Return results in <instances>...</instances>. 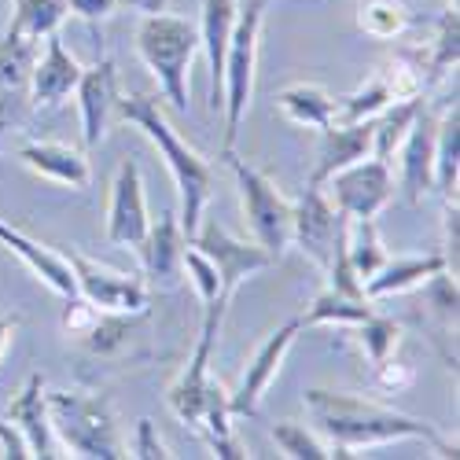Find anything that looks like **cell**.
Here are the masks:
<instances>
[{
  "mask_svg": "<svg viewBox=\"0 0 460 460\" xmlns=\"http://www.w3.org/2000/svg\"><path fill=\"white\" fill-rule=\"evenodd\" d=\"M435 133H438V114L424 103L416 111V119L409 122L402 144H398L402 188H405V199L412 207L435 188Z\"/></svg>",
  "mask_w": 460,
  "mask_h": 460,
  "instance_id": "cell-13",
  "label": "cell"
},
{
  "mask_svg": "<svg viewBox=\"0 0 460 460\" xmlns=\"http://www.w3.org/2000/svg\"><path fill=\"white\" fill-rule=\"evenodd\" d=\"M129 456H144V460H166V456H173L170 449H166V442L159 438V428L151 424V420H140L137 424V438H133V453Z\"/></svg>",
  "mask_w": 460,
  "mask_h": 460,
  "instance_id": "cell-36",
  "label": "cell"
},
{
  "mask_svg": "<svg viewBox=\"0 0 460 460\" xmlns=\"http://www.w3.org/2000/svg\"><path fill=\"white\" fill-rule=\"evenodd\" d=\"M70 15V0H12V22L4 37L41 45Z\"/></svg>",
  "mask_w": 460,
  "mask_h": 460,
  "instance_id": "cell-27",
  "label": "cell"
},
{
  "mask_svg": "<svg viewBox=\"0 0 460 460\" xmlns=\"http://www.w3.org/2000/svg\"><path fill=\"white\" fill-rule=\"evenodd\" d=\"M305 412L314 420V431L335 449V456H354V449L383 446V442H428L438 456H456V442L442 438L428 420L387 409L372 398L350 391H305Z\"/></svg>",
  "mask_w": 460,
  "mask_h": 460,
  "instance_id": "cell-1",
  "label": "cell"
},
{
  "mask_svg": "<svg viewBox=\"0 0 460 460\" xmlns=\"http://www.w3.org/2000/svg\"><path fill=\"white\" fill-rule=\"evenodd\" d=\"M0 442H4V456L8 460H26L30 456V442L22 438V431L15 424H0Z\"/></svg>",
  "mask_w": 460,
  "mask_h": 460,
  "instance_id": "cell-38",
  "label": "cell"
},
{
  "mask_svg": "<svg viewBox=\"0 0 460 460\" xmlns=\"http://www.w3.org/2000/svg\"><path fill=\"white\" fill-rule=\"evenodd\" d=\"M350 335L361 342V350H365L368 365H379L383 358H391V354L398 350V342H402V324H394L391 317H379V314L372 310L365 321L350 324Z\"/></svg>",
  "mask_w": 460,
  "mask_h": 460,
  "instance_id": "cell-34",
  "label": "cell"
},
{
  "mask_svg": "<svg viewBox=\"0 0 460 460\" xmlns=\"http://www.w3.org/2000/svg\"><path fill=\"white\" fill-rule=\"evenodd\" d=\"M221 159L228 163V170H233V177H236L243 221L251 225L254 243L265 247L280 261V254L291 247V199L261 170L243 163L233 147L221 151Z\"/></svg>",
  "mask_w": 460,
  "mask_h": 460,
  "instance_id": "cell-6",
  "label": "cell"
},
{
  "mask_svg": "<svg viewBox=\"0 0 460 460\" xmlns=\"http://www.w3.org/2000/svg\"><path fill=\"white\" fill-rule=\"evenodd\" d=\"M270 0H247L240 8L233 37H228V56H225V78H221V114H225V140L221 151L236 147L240 126L247 119L251 93H254V70H258V41H261V19Z\"/></svg>",
  "mask_w": 460,
  "mask_h": 460,
  "instance_id": "cell-5",
  "label": "cell"
},
{
  "mask_svg": "<svg viewBox=\"0 0 460 460\" xmlns=\"http://www.w3.org/2000/svg\"><path fill=\"white\" fill-rule=\"evenodd\" d=\"M240 4L236 0H203V49L210 59V111H221V78H225V56H228V37H233Z\"/></svg>",
  "mask_w": 460,
  "mask_h": 460,
  "instance_id": "cell-24",
  "label": "cell"
},
{
  "mask_svg": "<svg viewBox=\"0 0 460 460\" xmlns=\"http://www.w3.org/2000/svg\"><path fill=\"white\" fill-rule=\"evenodd\" d=\"M358 26L368 37H379V41H391V37H402L409 26V8L402 0H361L358 4Z\"/></svg>",
  "mask_w": 460,
  "mask_h": 460,
  "instance_id": "cell-33",
  "label": "cell"
},
{
  "mask_svg": "<svg viewBox=\"0 0 460 460\" xmlns=\"http://www.w3.org/2000/svg\"><path fill=\"white\" fill-rule=\"evenodd\" d=\"M49 420H52V435H56L63 456H85V460L129 456V446L119 431V416H114V409L103 394L52 391Z\"/></svg>",
  "mask_w": 460,
  "mask_h": 460,
  "instance_id": "cell-3",
  "label": "cell"
},
{
  "mask_svg": "<svg viewBox=\"0 0 460 460\" xmlns=\"http://www.w3.org/2000/svg\"><path fill=\"white\" fill-rule=\"evenodd\" d=\"M416 56H420V66H424V89H435L438 82L449 78V70H456V59H460V19H456V8L442 12L431 49L416 52Z\"/></svg>",
  "mask_w": 460,
  "mask_h": 460,
  "instance_id": "cell-29",
  "label": "cell"
},
{
  "mask_svg": "<svg viewBox=\"0 0 460 460\" xmlns=\"http://www.w3.org/2000/svg\"><path fill=\"white\" fill-rule=\"evenodd\" d=\"M82 63L74 59L59 33H49L45 37V52L33 59V70H30V107L33 111H56L66 103V96L78 89L82 82Z\"/></svg>",
  "mask_w": 460,
  "mask_h": 460,
  "instance_id": "cell-14",
  "label": "cell"
},
{
  "mask_svg": "<svg viewBox=\"0 0 460 460\" xmlns=\"http://www.w3.org/2000/svg\"><path fill=\"white\" fill-rule=\"evenodd\" d=\"M114 8H119V0H70V12L82 15L89 26H100L107 15H114Z\"/></svg>",
  "mask_w": 460,
  "mask_h": 460,
  "instance_id": "cell-37",
  "label": "cell"
},
{
  "mask_svg": "<svg viewBox=\"0 0 460 460\" xmlns=\"http://www.w3.org/2000/svg\"><path fill=\"white\" fill-rule=\"evenodd\" d=\"M0 243H4L15 258H22L26 270L41 280L45 288H52L59 298H70V295H78V284H74V270H70V261L66 254L45 247V243H37L30 240L26 233H19V228H12L8 221H0Z\"/></svg>",
  "mask_w": 460,
  "mask_h": 460,
  "instance_id": "cell-21",
  "label": "cell"
},
{
  "mask_svg": "<svg viewBox=\"0 0 460 460\" xmlns=\"http://www.w3.org/2000/svg\"><path fill=\"white\" fill-rule=\"evenodd\" d=\"M191 243H196L210 261H214V270H217V280H221V298L225 302H233L236 288L254 277L258 270H270V265L277 261L265 247L258 243H247V240H236V236H228L225 228L203 214L199 228H196V236H191Z\"/></svg>",
  "mask_w": 460,
  "mask_h": 460,
  "instance_id": "cell-9",
  "label": "cell"
},
{
  "mask_svg": "<svg viewBox=\"0 0 460 460\" xmlns=\"http://www.w3.org/2000/svg\"><path fill=\"white\" fill-rule=\"evenodd\" d=\"M221 324L217 321H203L199 342H196V354L184 365V372L170 383V409L181 424H188L191 431H199V420H203V402H207V383H210V354H214V339H217Z\"/></svg>",
  "mask_w": 460,
  "mask_h": 460,
  "instance_id": "cell-16",
  "label": "cell"
},
{
  "mask_svg": "<svg viewBox=\"0 0 460 460\" xmlns=\"http://www.w3.org/2000/svg\"><path fill=\"white\" fill-rule=\"evenodd\" d=\"M184 233H181V221L177 214H163L159 221L147 225L144 240L137 243V254L144 261V273L147 280L155 284L159 291L177 288L181 270H184Z\"/></svg>",
  "mask_w": 460,
  "mask_h": 460,
  "instance_id": "cell-19",
  "label": "cell"
},
{
  "mask_svg": "<svg viewBox=\"0 0 460 460\" xmlns=\"http://www.w3.org/2000/svg\"><path fill=\"white\" fill-rule=\"evenodd\" d=\"M199 49H203L199 30L181 15H166V12L144 15L137 26V52H140L144 66L155 74L163 96L170 100V107L177 114L191 111L188 70H191V59H196Z\"/></svg>",
  "mask_w": 460,
  "mask_h": 460,
  "instance_id": "cell-4",
  "label": "cell"
},
{
  "mask_svg": "<svg viewBox=\"0 0 460 460\" xmlns=\"http://www.w3.org/2000/svg\"><path fill=\"white\" fill-rule=\"evenodd\" d=\"M114 111H119L129 126H137L151 144H155L159 159L166 163V170L173 177V188H177V196H181V214H177L181 233L191 243V236H196V228H199V221L207 214L210 191H214V170H210V163L199 155L196 147H188L177 137V129L166 122L163 103L155 96H147V93L119 96V107H114Z\"/></svg>",
  "mask_w": 460,
  "mask_h": 460,
  "instance_id": "cell-2",
  "label": "cell"
},
{
  "mask_svg": "<svg viewBox=\"0 0 460 460\" xmlns=\"http://www.w3.org/2000/svg\"><path fill=\"white\" fill-rule=\"evenodd\" d=\"M166 4L170 0H119V8H133L140 15H159V12H166Z\"/></svg>",
  "mask_w": 460,
  "mask_h": 460,
  "instance_id": "cell-39",
  "label": "cell"
},
{
  "mask_svg": "<svg viewBox=\"0 0 460 460\" xmlns=\"http://www.w3.org/2000/svg\"><path fill=\"white\" fill-rule=\"evenodd\" d=\"M372 133H376V119L368 122H332L321 129V151H317V166L310 173V184H324L332 173H339L342 166H350L365 155H372Z\"/></svg>",
  "mask_w": 460,
  "mask_h": 460,
  "instance_id": "cell-22",
  "label": "cell"
},
{
  "mask_svg": "<svg viewBox=\"0 0 460 460\" xmlns=\"http://www.w3.org/2000/svg\"><path fill=\"white\" fill-rule=\"evenodd\" d=\"M15 328H19V317H0V358L8 354V347H12V335H15Z\"/></svg>",
  "mask_w": 460,
  "mask_h": 460,
  "instance_id": "cell-40",
  "label": "cell"
},
{
  "mask_svg": "<svg viewBox=\"0 0 460 460\" xmlns=\"http://www.w3.org/2000/svg\"><path fill=\"white\" fill-rule=\"evenodd\" d=\"M449 8H456V0H449Z\"/></svg>",
  "mask_w": 460,
  "mask_h": 460,
  "instance_id": "cell-41",
  "label": "cell"
},
{
  "mask_svg": "<svg viewBox=\"0 0 460 460\" xmlns=\"http://www.w3.org/2000/svg\"><path fill=\"white\" fill-rule=\"evenodd\" d=\"M277 107L288 122L305 126V129H324L335 122V96L310 82H295V85L280 89Z\"/></svg>",
  "mask_w": 460,
  "mask_h": 460,
  "instance_id": "cell-26",
  "label": "cell"
},
{
  "mask_svg": "<svg viewBox=\"0 0 460 460\" xmlns=\"http://www.w3.org/2000/svg\"><path fill=\"white\" fill-rule=\"evenodd\" d=\"M19 163L26 170H33L37 177L66 184V188H89V181H93V166H89L85 151L59 144V140H26V144H19Z\"/></svg>",
  "mask_w": 460,
  "mask_h": 460,
  "instance_id": "cell-20",
  "label": "cell"
},
{
  "mask_svg": "<svg viewBox=\"0 0 460 460\" xmlns=\"http://www.w3.org/2000/svg\"><path fill=\"white\" fill-rule=\"evenodd\" d=\"M342 228H347V217L332 207L324 184H305V196L291 203V243H298L305 258L328 270Z\"/></svg>",
  "mask_w": 460,
  "mask_h": 460,
  "instance_id": "cell-10",
  "label": "cell"
},
{
  "mask_svg": "<svg viewBox=\"0 0 460 460\" xmlns=\"http://www.w3.org/2000/svg\"><path fill=\"white\" fill-rule=\"evenodd\" d=\"M8 424H15L22 431V438L30 442V456L37 460H56L63 456L56 435H52V420H49V391H45V376L33 372L22 391L8 402Z\"/></svg>",
  "mask_w": 460,
  "mask_h": 460,
  "instance_id": "cell-17",
  "label": "cell"
},
{
  "mask_svg": "<svg viewBox=\"0 0 460 460\" xmlns=\"http://www.w3.org/2000/svg\"><path fill=\"white\" fill-rule=\"evenodd\" d=\"M438 273H449L446 270V258L442 251L438 254H412V258H387L379 270L365 280V298L376 302V298H387V295H405V291H416L424 288L431 277Z\"/></svg>",
  "mask_w": 460,
  "mask_h": 460,
  "instance_id": "cell-23",
  "label": "cell"
},
{
  "mask_svg": "<svg viewBox=\"0 0 460 460\" xmlns=\"http://www.w3.org/2000/svg\"><path fill=\"white\" fill-rule=\"evenodd\" d=\"M147 203H144V181L140 166L133 159H122L119 173L111 181V199H107V240L114 247H133L147 233Z\"/></svg>",
  "mask_w": 460,
  "mask_h": 460,
  "instance_id": "cell-12",
  "label": "cell"
},
{
  "mask_svg": "<svg viewBox=\"0 0 460 460\" xmlns=\"http://www.w3.org/2000/svg\"><path fill=\"white\" fill-rule=\"evenodd\" d=\"M74 93H78V107H82L85 147H100V140L111 126V114L119 107V66H114V59L100 56L93 66H85Z\"/></svg>",
  "mask_w": 460,
  "mask_h": 460,
  "instance_id": "cell-15",
  "label": "cell"
},
{
  "mask_svg": "<svg viewBox=\"0 0 460 460\" xmlns=\"http://www.w3.org/2000/svg\"><path fill=\"white\" fill-rule=\"evenodd\" d=\"M66 261L74 270V284H78V295L85 302H93L103 314H147L151 291L140 277L111 270L103 261L85 258L82 251H66Z\"/></svg>",
  "mask_w": 460,
  "mask_h": 460,
  "instance_id": "cell-7",
  "label": "cell"
},
{
  "mask_svg": "<svg viewBox=\"0 0 460 460\" xmlns=\"http://www.w3.org/2000/svg\"><path fill=\"white\" fill-rule=\"evenodd\" d=\"M398 89H394V78L387 74V66H379L372 78L354 89L350 96H339L335 100V122L350 126V122H368V119H379L383 111H387L391 103H398Z\"/></svg>",
  "mask_w": 460,
  "mask_h": 460,
  "instance_id": "cell-25",
  "label": "cell"
},
{
  "mask_svg": "<svg viewBox=\"0 0 460 460\" xmlns=\"http://www.w3.org/2000/svg\"><path fill=\"white\" fill-rule=\"evenodd\" d=\"M347 258L354 265V273L365 288V280L387 261V251H383V240L376 233L372 217H347Z\"/></svg>",
  "mask_w": 460,
  "mask_h": 460,
  "instance_id": "cell-31",
  "label": "cell"
},
{
  "mask_svg": "<svg viewBox=\"0 0 460 460\" xmlns=\"http://www.w3.org/2000/svg\"><path fill=\"white\" fill-rule=\"evenodd\" d=\"M324 191L342 217H376L394 196V170L365 155L350 166H342L339 173H332L324 181Z\"/></svg>",
  "mask_w": 460,
  "mask_h": 460,
  "instance_id": "cell-8",
  "label": "cell"
},
{
  "mask_svg": "<svg viewBox=\"0 0 460 460\" xmlns=\"http://www.w3.org/2000/svg\"><path fill=\"white\" fill-rule=\"evenodd\" d=\"M273 442L284 456L291 460H332L335 449L314 431V428H305V424H295V420H280V424H273Z\"/></svg>",
  "mask_w": 460,
  "mask_h": 460,
  "instance_id": "cell-32",
  "label": "cell"
},
{
  "mask_svg": "<svg viewBox=\"0 0 460 460\" xmlns=\"http://www.w3.org/2000/svg\"><path fill=\"white\" fill-rule=\"evenodd\" d=\"M412 379H416L412 365L394 361V354H391V358H383L379 365H372V383H376L383 394H402V391H409V387H412Z\"/></svg>",
  "mask_w": 460,
  "mask_h": 460,
  "instance_id": "cell-35",
  "label": "cell"
},
{
  "mask_svg": "<svg viewBox=\"0 0 460 460\" xmlns=\"http://www.w3.org/2000/svg\"><path fill=\"white\" fill-rule=\"evenodd\" d=\"M298 332H302V324H298V317H295V321H288L284 328H277L273 335H265V342L254 350V358H251L247 368H243L240 387L228 391V409H233V416H254V412H258V405H261L265 391H270V383L277 379V372H280L288 350L295 347V335H298Z\"/></svg>",
  "mask_w": 460,
  "mask_h": 460,
  "instance_id": "cell-11",
  "label": "cell"
},
{
  "mask_svg": "<svg viewBox=\"0 0 460 460\" xmlns=\"http://www.w3.org/2000/svg\"><path fill=\"white\" fill-rule=\"evenodd\" d=\"M368 314H372V302H368V298L339 295V291L324 288V291L310 302V310L298 317V324H302V328H314V324H342V328H350V324L365 321Z\"/></svg>",
  "mask_w": 460,
  "mask_h": 460,
  "instance_id": "cell-30",
  "label": "cell"
},
{
  "mask_svg": "<svg viewBox=\"0 0 460 460\" xmlns=\"http://www.w3.org/2000/svg\"><path fill=\"white\" fill-rule=\"evenodd\" d=\"M456 177H460V111L446 107L435 133V188L446 203H456Z\"/></svg>",
  "mask_w": 460,
  "mask_h": 460,
  "instance_id": "cell-28",
  "label": "cell"
},
{
  "mask_svg": "<svg viewBox=\"0 0 460 460\" xmlns=\"http://www.w3.org/2000/svg\"><path fill=\"white\" fill-rule=\"evenodd\" d=\"M33 41L0 37V140L12 126H19L22 111L30 107V70L37 59Z\"/></svg>",
  "mask_w": 460,
  "mask_h": 460,
  "instance_id": "cell-18",
  "label": "cell"
}]
</instances>
